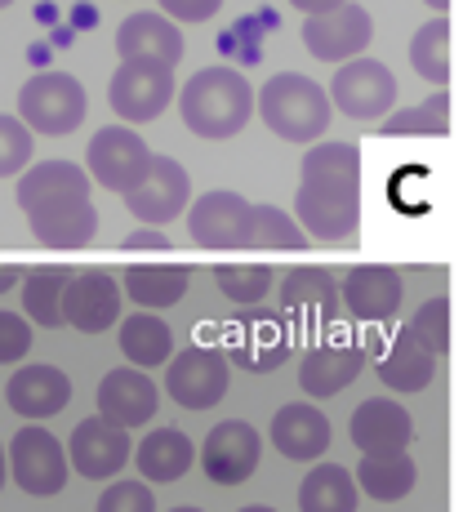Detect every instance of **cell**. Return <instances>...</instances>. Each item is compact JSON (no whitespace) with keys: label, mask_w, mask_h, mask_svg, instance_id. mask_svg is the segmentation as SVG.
<instances>
[{"label":"cell","mask_w":463,"mask_h":512,"mask_svg":"<svg viewBox=\"0 0 463 512\" xmlns=\"http://www.w3.org/2000/svg\"><path fill=\"white\" fill-rule=\"evenodd\" d=\"M36 241L49 245V250H85V245L98 236V210L94 201H63L49 205V210L27 214Z\"/></svg>","instance_id":"25"},{"label":"cell","mask_w":463,"mask_h":512,"mask_svg":"<svg viewBox=\"0 0 463 512\" xmlns=\"http://www.w3.org/2000/svg\"><path fill=\"white\" fill-rule=\"evenodd\" d=\"M183 125L196 139H232L254 116V90L236 67H201L179 90Z\"/></svg>","instance_id":"2"},{"label":"cell","mask_w":463,"mask_h":512,"mask_svg":"<svg viewBox=\"0 0 463 512\" xmlns=\"http://www.w3.org/2000/svg\"><path fill=\"white\" fill-rule=\"evenodd\" d=\"M125 250H170V236L165 228H139L125 236Z\"/></svg>","instance_id":"43"},{"label":"cell","mask_w":463,"mask_h":512,"mask_svg":"<svg viewBox=\"0 0 463 512\" xmlns=\"http://www.w3.org/2000/svg\"><path fill=\"white\" fill-rule=\"evenodd\" d=\"M90 165H85V174L107 187V192H130L134 183L147 174V165H152V147H147L139 134L130 130V125H103V130L90 139Z\"/></svg>","instance_id":"10"},{"label":"cell","mask_w":463,"mask_h":512,"mask_svg":"<svg viewBox=\"0 0 463 512\" xmlns=\"http://www.w3.org/2000/svg\"><path fill=\"white\" fill-rule=\"evenodd\" d=\"M187 285H192V272L179 268V263H134L125 272V294L139 303L143 312H161L183 303Z\"/></svg>","instance_id":"27"},{"label":"cell","mask_w":463,"mask_h":512,"mask_svg":"<svg viewBox=\"0 0 463 512\" xmlns=\"http://www.w3.org/2000/svg\"><path fill=\"white\" fill-rule=\"evenodd\" d=\"M32 152H36L32 130H27L18 116H5V112H0V179H9V174L27 170V165H32Z\"/></svg>","instance_id":"39"},{"label":"cell","mask_w":463,"mask_h":512,"mask_svg":"<svg viewBox=\"0 0 463 512\" xmlns=\"http://www.w3.org/2000/svg\"><path fill=\"white\" fill-rule=\"evenodd\" d=\"M116 49H121V58H152V63L174 67L183 58V32L165 14L143 9L116 27Z\"/></svg>","instance_id":"24"},{"label":"cell","mask_w":463,"mask_h":512,"mask_svg":"<svg viewBox=\"0 0 463 512\" xmlns=\"http://www.w3.org/2000/svg\"><path fill=\"white\" fill-rule=\"evenodd\" d=\"M67 464L72 472H81L85 481H112L116 472L130 464V432L116 428V423H107L103 415L94 419H81L72 432V441H67Z\"/></svg>","instance_id":"14"},{"label":"cell","mask_w":463,"mask_h":512,"mask_svg":"<svg viewBox=\"0 0 463 512\" xmlns=\"http://www.w3.org/2000/svg\"><path fill=\"white\" fill-rule=\"evenodd\" d=\"M107 98L125 125L156 121L174 103V67L152 63V58H121L112 85H107Z\"/></svg>","instance_id":"8"},{"label":"cell","mask_w":463,"mask_h":512,"mask_svg":"<svg viewBox=\"0 0 463 512\" xmlns=\"http://www.w3.org/2000/svg\"><path fill=\"white\" fill-rule=\"evenodd\" d=\"M67 281H72V272L67 268H36L23 277V312L27 321H36V326L45 330H58L63 326V290Z\"/></svg>","instance_id":"34"},{"label":"cell","mask_w":463,"mask_h":512,"mask_svg":"<svg viewBox=\"0 0 463 512\" xmlns=\"http://www.w3.org/2000/svg\"><path fill=\"white\" fill-rule=\"evenodd\" d=\"M63 201H90V174L76 161H41L27 165L23 179H18V205L23 214L49 210V205Z\"/></svg>","instance_id":"22"},{"label":"cell","mask_w":463,"mask_h":512,"mask_svg":"<svg viewBox=\"0 0 463 512\" xmlns=\"http://www.w3.org/2000/svg\"><path fill=\"white\" fill-rule=\"evenodd\" d=\"M9 5H14V0H0V9H9Z\"/></svg>","instance_id":"50"},{"label":"cell","mask_w":463,"mask_h":512,"mask_svg":"<svg viewBox=\"0 0 463 512\" xmlns=\"http://www.w3.org/2000/svg\"><path fill=\"white\" fill-rule=\"evenodd\" d=\"M379 134H388V139H441V134H450V98L432 94L415 107L388 112L379 125Z\"/></svg>","instance_id":"35"},{"label":"cell","mask_w":463,"mask_h":512,"mask_svg":"<svg viewBox=\"0 0 463 512\" xmlns=\"http://www.w3.org/2000/svg\"><path fill=\"white\" fill-rule=\"evenodd\" d=\"M348 432L361 455H401V450H410V441H415V419H410V410L401 406V401L370 397L352 410Z\"/></svg>","instance_id":"18"},{"label":"cell","mask_w":463,"mask_h":512,"mask_svg":"<svg viewBox=\"0 0 463 512\" xmlns=\"http://www.w3.org/2000/svg\"><path fill=\"white\" fill-rule=\"evenodd\" d=\"M98 512H156V495L147 481H112L98 499Z\"/></svg>","instance_id":"40"},{"label":"cell","mask_w":463,"mask_h":512,"mask_svg":"<svg viewBox=\"0 0 463 512\" xmlns=\"http://www.w3.org/2000/svg\"><path fill=\"white\" fill-rule=\"evenodd\" d=\"M339 294L357 321H366V326H388L401 312L406 285H401V277L392 268H383V263H366V268H352L348 277H343Z\"/></svg>","instance_id":"19"},{"label":"cell","mask_w":463,"mask_h":512,"mask_svg":"<svg viewBox=\"0 0 463 512\" xmlns=\"http://www.w3.org/2000/svg\"><path fill=\"white\" fill-rule=\"evenodd\" d=\"M308 236L281 205H250L241 232V250H303Z\"/></svg>","instance_id":"33"},{"label":"cell","mask_w":463,"mask_h":512,"mask_svg":"<svg viewBox=\"0 0 463 512\" xmlns=\"http://www.w3.org/2000/svg\"><path fill=\"white\" fill-rule=\"evenodd\" d=\"M228 366H241L250 374H272L290 357V326L281 312L268 308H241L228 326V348H223Z\"/></svg>","instance_id":"6"},{"label":"cell","mask_w":463,"mask_h":512,"mask_svg":"<svg viewBox=\"0 0 463 512\" xmlns=\"http://www.w3.org/2000/svg\"><path fill=\"white\" fill-rule=\"evenodd\" d=\"M192 201V179L174 156H152L147 174L125 192V205L139 223H152V228H165L170 219H179Z\"/></svg>","instance_id":"13"},{"label":"cell","mask_w":463,"mask_h":512,"mask_svg":"<svg viewBox=\"0 0 463 512\" xmlns=\"http://www.w3.org/2000/svg\"><path fill=\"white\" fill-rule=\"evenodd\" d=\"M428 9H437V14H446V9H450V0H428Z\"/></svg>","instance_id":"48"},{"label":"cell","mask_w":463,"mask_h":512,"mask_svg":"<svg viewBox=\"0 0 463 512\" xmlns=\"http://www.w3.org/2000/svg\"><path fill=\"white\" fill-rule=\"evenodd\" d=\"M232 383V366L223 357V348H210V343H192V348L174 352L165 361V392L170 401H179L183 410H210L228 397Z\"/></svg>","instance_id":"5"},{"label":"cell","mask_w":463,"mask_h":512,"mask_svg":"<svg viewBox=\"0 0 463 512\" xmlns=\"http://www.w3.org/2000/svg\"><path fill=\"white\" fill-rule=\"evenodd\" d=\"M214 285L228 294L236 308H254V303L268 299L272 268H263V263H223V268H214Z\"/></svg>","instance_id":"37"},{"label":"cell","mask_w":463,"mask_h":512,"mask_svg":"<svg viewBox=\"0 0 463 512\" xmlns=\"http://www.w3.org/2000/svg\"><path fill=\"white\" fill-rule=\"evenodd\" d=\"M90 112V94L72 72H41L18 90V121L32 134H72Z\"/></svg>","instance_id":"4"},{"label":"cell","mask_w":463,"mask_h":512,"mask_svg":"<svg viewBox=\"0 0 463 512\" xmlns=\"http://www.w3.org/2000/svg\"><path fill=\"white\" fill-rule=\"evenodd\" d=\"M121 321V285L107 272H72L63 290V326L103 334Z\"/></svg>","instance_id":"15"},{"label":"cell","mask_w":463,"mask_h":512,"mask_svg":"<svg viewBox=\"0 0 463 512\" xmlns=\"http://www.w3.org/2000/svg\"><path fill=\"white\" fill-rule=\"evenodd\" d=\"M334 299H339V281L325 268H294L281 281V308L303 321H330Z\"/></svg>","instance_id":"29"},{"label":"cell","mask_w":463,"mask_h":512,"mask_svg":"<svg viewBox=\"0 0 463 512\" xmlns=\"http://www.w3.org/2000/svg\"><path fill=\"white\" fill-rule=\"evenodd\" d=\"M134 464H139L147 486H170V481H179L183 472L196 464V446L179 428H156V432H147L143 446L134 450Z\"/></svg>","instance_id":"26"},{"label":"cell","mask_w":463,"mask_h":512,"mask_svg":"<svg viewBox=\"0 0 463 512\" xmlns=\"http://www.w3.org/2000/svg\"><path fill=\"white\" fill-rule=\"evenodd\" d=\"M294 223L312 241H352L361 223V152L357 143H317L303 152Z\"/></svg>","instance_id":"1"},{"label":"cell","mask_w":463,"mask_h":512,"mask_svg":"<svg viewBox=\"0 0 463 512\" xmlns=\"http://www.w3.org/2000/svg\"><path fill=\"white\" fill-rule=\"evenodd\" d=\"M236 512H277V508H268V504H245V508H236Z\"/></svg>","instance_id":"47"},{"label":"cell","mask_w":463,"mask_h":512,"mask_svg":"<svg viewBox=\"0 0 463 512\" xmlns=\"http://www.w3.org/2000/svg\"><path fill=\"white\" fill-rule=\"evenodd\" d=\"M268 441L294 464H312V459H321L330 450V419L312 401H290V406H281L272 415Z\"/></svg>","instance_id":"21"},{"label":"cell","mask_w":463,"mask_h":512,"mask_svg":"<svg viewBox=\"0 0 463 512\" xmlns=\"http://www.w3.org/2000/svg\"><path fill=\"white\" fill-rule=\"evenodd\" d=\"M259 121L285 143H317L330 130V98L312 76L281 72L254 94Z\"/></svg>","instance_id":"3"},{"label":"cell","mask_w":463,"mask_h":512,"mask_svg":"<svg viewBox=\"0 0 463 512\" xmlns=\"http://www.w3.org/2000/svg\"><path fill=\"white\" fill-rule=\"evenodd\" d=\"M5 464H9V477L18 481V490L36 499H49L67 486L72 477V464H67V450L54 432H45L41 423L32 428H18V437L9 441L5 450Z\"/></svg>","instance_id":"7"},{"label":"cell","mask_w":463,"mask_h":512,"mask_svg":"<svg viewBox=\"0 0 463 512\" xmlns=\"http://www.w3.org/2000/svg\"><path fill=\"white\" fill-rule=\"evenodd\" d=\"M410 334H415V343H423L432 357H446V348H450V303L428 299L415 312V321H410Z\"/></svg>","instance_id":"38"},{"label":"cell","mask_w":463,"mask_h":512,"mask_svg":"<svg viewBox=\"0 0 463 512\" xmlns=\"http://www.w3.org/2000/svg\"><path fill=\"white\" fill-rule=\"evenodd\" d=\"M170 512H201V508H192V504H183V508H170Z\"/></svg>","instance_id":"49"},{"label":"cell","mask_w":463,"mask_h":512,"mask_svg":"<svg viewBox=\"0 0 463 512\" xmlns=\"http://www.w3.org/2000/svg\"><path fill=\"white\" fill-rule=\"evenodd\" d=\"M32 352V321L0 308V366H14Z\"/></svg>","instance_id":"41"},{"label":"cell","mask_w":463,"mask_h":512,"mask_svg":"<svg viewBox=\"0 0 463 512\" xmlns=\"http://www.w3.org/2000/svg\"><path fill=\"white\" fill-rule=\"evenodd\" d=\"M156 406H161V392H156L152 374L147 370H134V366H121V370H107L103 383H98V415L116 428H143L152 423Z\"/></svg>","instance_id":"16"},{"label":"cell","mask_w":463,"mask_h":512,"mask_svg":"<svg viewBox=\"0 0 463 512\" xmlns=\"http://www.w3.org/2000/svg\"><path fill=\"white\" fill-rule=\"evenodd\" d=\"M5 401L14 415L23 419H49L58 415V410H67V401H72V379H67L58 366H18L9 374L5 383Z\"/></svg>","instance_id":"20"},{"label":"cell","mask_w":463,"mask_h":512,"mask_svg":"<svg viewBox=\"0 0 463 512\" xmlns=\"http://www.w3.org/2000/svg\"><path fill=\"white\" fill-rule=\"evenodd\" d=\"M121 352L134 370H156L174 357V330L156 312H134L121 321Z\"/></svg>","instance_id":"31"},{"label":"cell","mask_w":463,"mask_h":512,"mask_svg":"<svg viewBox=\"0 0 463 512\" xmlns=\"http://www.w3.org/2000/svg\"><path fill=\"white\" fill-rule=\"evenodd\" d=\"M432 374H437V357H432L423 343H415V334L401 330L397 339L388 343V352L379 357V379L388 383L392 392H423L432 383Z\"/></svg>","instance_id":"28"},{"label":"cell","mask_w":463,"mask_h":512,"mask_svg":"<svg viewBox=\"0 0 463 512\" xmlns=\"http://www.w3.org/2000/svg\"><path fill=\"white\" fill-rule=\"evenodd\" d=\"M9 481V464H5V446H0V486Z\"/></svg>","instance_id":"46"},{"label":"cell","mask_w":463,"mask_h":512,"mask_svg":"<svg viewBox=\"0 0 463 512\" xmlns=\"http://www.w3.org/2000/svg\"><path fill=\"white\" fill-rule=\"evenodd\" d=\"M156 9H161L170 23H210L223 9V0H156Z\"/></svg>","instance_id":"42"},{"label":"cell","mask_w":463,"mask_h":512,"mask_svg":"<svg viewBox=\"0 0 463 512\" xmlns=\"http://www.w3.org/2000/svg\"><path fill=\"white\" fill-rule=\"evenodd\" d=\"M352 481H357V490H366L370 499H379V504H397V499H406L410 490H415L419 468L406 450H401V455H361V468L352 472Z\"/></svg>","instance_id":"30"},{"label":"cell","mask_w":463,"mask_h":512,"mask_svg":"<svg viewBox=\"0 0 463 512\" xmlns=\"http://www.w3.org/2000/svg\"><path fill=\"white\" fill-rule=\"evenodd\" d=\"M370 36H374L370 9L352 5V0L339 9H325V14L303 18V45H308V54L321 58V63H334V67L366 54Z\"/></svg>","instance_id":"12"},{"label":"cell","mask_w":463,"mask_h":512,"mask_svg":"<svg viewBox=\"0 0 463 512\" xmlns=\"http://www.w3.org/2000/svg\"><path fill=\"white\" fill-rule=\"evenodd\" d=\"M410 67L432 85H446L450 81V23L446 18H432L415 32L410 41Z\"/></svg>","instance_id":"36"},{"label":"cell","mask_w":463,"mask_h":512,"mask_svg":"<svg viewBox=\"0 0 463 512\" xmlns=\"http://www.w3.org/2000/svg\"><path fill=\"white\" fill-rule=\"evenodd\" d=\"M18 285V268H0V294H9Z\"/></svg>","instance_id":"45"},{"label":"cell","mask_w":463,"mask_h":512,"mask_svg":"<svg viewBox=\"0 0 463 512\" xmlns=\"http://www.w3.org/2000/svg\"><path fill=\"white\" fill-rule=\"evenodd\" d=\"M245 214H250V201L241 192L214 187V192L196 196V205L187 210V232L201 250H241Z\"/></svg>","instance_id":"17"},{"label":"cell","mask_w":463,"mask_h":512,"mask_svg":"<svg viewBox=\"0 0 463 512\" xmlns=\"http://www.w3.org/2000/svg\"><path fill=\"white\" fill-rule=\"evenodd\" d=\"M294 9H299L303 18H312V14H325V9H339V5H348V0H290Z\"/></svg>","instance_id":"44"},{"label":"cell","mask_w":463,"mask_h":512,"mask_svg":"<svg viewBox=\"0 0 463 512\" xmlns=\"http://www.w3.org/2000/svg\"><path fill=\"white\" fill-rule=\"evenodd\" d=\"M325 98H330V107H339V116H348V121H374V116H388L392 103H397V76L388 72V63L361 54V58L339 63Z\"/></svg>","instance_id":"9"},{"label":"cell","mask_w":463,"mask_h":512,"mask_svg":"<svg viewBox=\"0 0 463 512\" xmlns=\"http://www.w3.org/2000/svg\"><path fill=\"white\" fill-rule=\"evenodd\" d=\"M357 481L339 464H317L299 486V508L303 512H357Z\"/></svg>","instance_id":"32"},{"label":"cell","mask_w":463,"mask_h":512,"mask_svg":"<svg viewBox=\"0 0 463 512\" xmlns=\"http://www.w3.org/2000/svg\"><path fill=\"white\" fill-rule=\"evenodd\" d=\"M366 370V352L357 343H317V348L303 352V366H299V388L308 392L312 401H325L334 392H343L357 374Z\"/></svg>","instance_id":"23"},{"label":"cell","mask_w":463,"mask_h":512,"mask_svg":"<svg viewBox=\"0 0 463 512\" xmlns=\"http://www.w3.org/2000/svg\"><path fill=\"white\" fill-rule=\"evenodd\" d=\"M259 459H263V437L245 419H223L201 441V472L214 486H241V481H250Z\"/></svg>","instance_id":"11"}]
</instances>
